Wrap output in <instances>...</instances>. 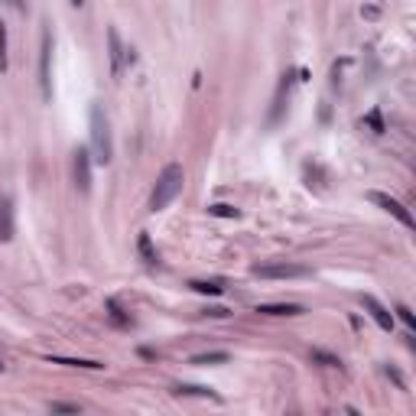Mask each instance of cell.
I'll return each mask as SVG.
<instances>
[{"label": "cell", "instance_id": "cell-1", "mask_svg": "<svg viewBox=\"0 0 416 416\" xmlns=\"http://www.w3.org/2000/svg\"><path fill=\"white\" fill-rule=\"evenodd\" d=\"M182 186H186V173H182V166H179V163H169V166L160 173V179H156V186H153L150 212H163V208H169V205L179 199Z\"/></svg>", "mask_w": 416, "mask_h": 416}, {"label": "cell", "instance_id": "cell-2", "mask_svg": "<svg viewBox=\"0 0 416 416\" xmlns=\"http://www.w3.org/2000/svg\"><path fill=\"white\" fill-rule=\"evenodd\" d=\"M114 156V143H111V124L101 105H91V160L98 166H107Z\"/></svg>", "mask_w": 416, "mask_h": 416}, {"label": "cell", "instance_id": "cell-3", "mask_svg": "<svg viewBox=\"0 0 416 416\" xmlns=\"http://www.w3.org/2000/svg\"><path fill=\"white\" fill-rule=\"evenodd\" d=\"M368 199H371V202L377 205V208H384L387 215H394V218H397V222L403 224V228H410V231L416 228L413 215H410V208H407L403 202H400V199H394V195H387V192H368Z\"/></svg>", "mask_w": 416, "mask_h": 416}, {"label": "cell", "instance_id": "cell-4", "mask_svg": "<svg viewBox=\"0 0 416 416\" xmlns=\"http://www.w3.org/2000/svg\"><path fill=\"white\" fill-rule=\"evenodd\" d=\"M250 274L260 280H296V276H309V270L300 264H257L250 267Z\"/></svg>", "mask_w": 416, "mask_h": 416}, {"label": "cell", "instance_id": "cell-5", "mask_svg": "<svg viewBox=\"0 0 416 416\" xmlns=\"http://www.w3.org/2000/svg\"><path fill=\"white\" fill-rule=\"evenodd\" d=\"M49 59H53V36H49V29H43V49H39V88H43V98H46V101L53 98V79H49Z\"/></svg>", "mask_w": 416, "mask_h": 416}, {"label": "cell", "instance_id": "cell-6", "mask_svg": "<svg viewBox=\"0 0 416 416\" xmlns=\"http://www.w3.org/2000/svg\"><path fill=\"white\" fill-rule=\"evenodd\" d=\"M75 186H79L81 192H88L91 189V153H88V147H79V150H75Z\"/></svg>", "mask_w": 416, "mask_h": 416}, {"label": "cell", "instance_id": "cell-7", "mask_svg": "<svg viewBox=\"0 0 416 416\" xmlns=\"http://www.w3.org/2000/svg\"><path fill=\"white\" fill-rule=\"evenodd\" d=\"M361 306L368 309V316H371V319L377 322V326H381L384 332H390V328H394V312H390L387 306H384V302L374 300L371 293H368V296H361Z\"/></svg>", "mask_w": 416, "mask_h": 416}, {"label": "cell", "instance_id": "cell-8", "mask_svg": "<svg viewBox=\"0 0 416 416\" xmlns=\"http://www.w3.org/2000/svg\"><path fill=\"white\" fill-rule=\"evenodd\" d=\"M107 46H111V72H114V75H121V72H124V62L130 59V49H124V43H121V33H117L114 27L107 29Z\"/></svg>", "mask_w": 416, "mask_h": 416}, {"label": "cell", "instance_id": "cell-9", "mask_svg": "<svg viewBox=\"0 0 416 416\" xmlns=\"http://www.w3.org/2000/svg\"><path fill=\"white\" fill-rule=\"evenodd\" d=\"M13 202H10V195H0V241L7 244L13 241Z\"/></svg>", "mask_w": 416, "mask_h": 416}, {"label": "cell", "instance_id": "cell-10", "mask_svg": "<svg viewBox=\"0 0 416 416\" xmlns=\"http://www.w3.org/2000/svg\"><path fill=\"white\" fill-rule=\"evenodd\" d=\"M49 364H65V368H85V371H105V361H91V358H59V354H46Z\"/></svg>", "mask_w": 416, "mask_h": 416}, {"label": "cell", "instance_id": "cell-11", "mask_svg": "<svg viewBox=\"0 0 416 416\" xmlns=\"http://www.w3.org/2000/svg\"><path fill=\"white\" fill-rule=\"evenodd\" d=\"M137 250H140V260L147 267L160 264V254H156V248H153V238L147 234V231H140V234H137Z\"/></svg>", "mask_w": 416, "mask_h": 416}, {"label": "cell", "instance_id": "cell-12", "mask_svg": "<svg viewBox=\"0 0 416 416\" xmlns=\"http://www.w3.org/2000/svg\"><path fill=\"white\" fill-rule=\"evenodd\" d=\"M260 316H302V306L296 302H264V306H257Z\"/></svg>", "mask_w": 416, "mask_h": 416}, {"label": "cell", "instance_id": "cell-13", "mask_svg": "<svg viewBox=\"0 0 416 416\" xmlns=\"http://www.w3.org/2000/svg\"><path fill=\"white\" fill-rule=\"evenodd\" d=\"M173 394H176V397H205V400H222L212 387H202V384H176V387H173Z\"/></svg>", "mask_w": 416, "mask_h": 416}, {"label": "cell", "instance_id": "cell-14", "mask_svg": "<svg viewBox=\"0 0 416 416\" xmlns=\"http://www.w3.org/2000/svg\"><path fill=\"white\" fill-rule=\"evenodd\" d=\"M189 290L202 293V296H222V293H224V280H192Z\"/></svg>", "mask_w": 416, "mask_h": 416}, {"label": "cell", "instance_id": "cell-15", "mask_svg": "<svg viewBox=\"0 0 416 416\" xmlns=\"http://www.w3.org/2000/svg\"><path fill=\"white\" fill-rule=\"evenodd\" d=\"M231 354L228 351H205V354H195L192 364H199V368H208V364H228Z\"/></svg>", "mask_w": 416, "mask_h": 416}, {"label": "cell", "instance_id": "cell-16", "mask_svg": "<svg viewBox=\"0 0 416 416\" xmlns=\"http://www.w3.org/2000/svg\"><path fill=\"white\" fill-rule=\"evenodd\" d=\"M105 309H107V316H111L114 326H130V316L121 309V302H117V300H105Z\"/></svg>", "mask_w": 416, "mask_h": 416}, {"label": "cell", "instance_id": "cell-17", "mask_svg": "<svg viewBox=\"0 0 416 416\" xmlns=\"http://www.w3.org/2000/svg\"><path fill=\"white\" fill-rule=\"evenodd\" d=\"M309 358H312L316 364H322V368H342V358H335V354L322 351V348H312V351H309Z\"/></svg>", "mask_w": 416, "mask_h": 416}, {"label": "cell", "instance_id": "cell-18", "mask_svg": "<svg viewBox=\"0 0 416 416\" xmlns=\"http://www.w3.org/2000/svg\"><path fill=\"white\" fill-rule=\"evenodd\" d=\"M208 215H215V218H241V212L234 208V205H228V202L208 205Z\"/></svg>", "mask_w": 416, "mask_h": 416}, {"label": "cell", "instance_id": "cell-19", "mask_svg": "<svg viewBox=\"0 0 416 416\" xmlns=\"http://www.w3.org/2000/svg\"><path fill=\"white\" fill-rule=\"evenodd\" d=\"M49 410H53V413H79V403H65V400H53V403H49Z\"/></svg>", "mask_w": 416, "mask_h": 416}, {"label": "cell", "instance_id": "cell-20", "mask_svg": "<svg viewBox=\"0 0 416 416\" xmlns=\"http://www.w3.org/2000/svg\"><path fill=\"white\" fill-rule=\"evenodd\" d=\"M0 72H7V27L0 23Z\"/></svg>", "mask_w": 416, "mask_h": 416}, {"label": "cell", "instance_id": "cell-21", "mask_svg": "<svg viewBox=\"0 0 416 416\" xmlns=\"http://www.w3.org/2000/svg\"><path fill=\"white\" fill-rule=\"evenodd\" d=\"M394 312H397V319H400V322H407V328H413V326H416L413 312H410L407 306H394Z\"/></svg>", "mask_w": 416, "mask_h": 416}, {"label": "cell", "instance_id": "cell-22", "mask_svg": "<svg viewBox=\"0 0 416 416\" xmlns=\"http://www.w3.org/2000/svg\"><path fill=\"white\" fill-rule=\"evenodd\" d=\"M368 127H371V133H384V127H381V114L374 111L371 117H368Z\"/></svg>", "mask_w": 416, "mask_h": 416}, {"label": "cell", "instance_id": "cell-23", "mask_svg": "<svg viewBox=\"0 0 416 416\" xmlns=\"http://www.w3.org/2000/svg\"><path fill=\"white\" fill-rule=\"evenodd\" d=\"M205 316H215V319H224V316H228V309H224V306H212V309H205Z\"/></svg>", "mask_w": 416, "mask_h": 416}, {"label": "cell", "instance_id": "cell-24", "mask_svg": "<svg viewBox=\"0 0 416 416\" xmlns=\"http://www.w3.org/2000/svg\"><path fill=\"white\" fill-rule=\"evenodd\" d=\"M10 7H17V10H27V0H7Z\"/></svg>", "mask_w": 416, "mask_h": 416}, {"label": "cell", "instance_id": "cell-25", "mask_svg": "<svg viewBox=\"0 0 416 416\" xmlns=\"http://www.w3.org/2000/svg\"><path fill=\"white\" fill-rule=\"evenodd\" d=\"M69 4H72V7H81V4H85V0H69Z\"/></svg>", "mask_w": 416, "mask_h": 416}, {"label": "cell", "instance_id": "cell-26", "mask_svg": "<svg viewBox=\"0 0 416 416\" xmlns=\"http://www.w3.org/2000/svg\"><path fill=\"white\" fill-rule=\"evenodd\" d=\"M4 368H7V364H4V361H0V374H4Z\"/></svg>", "mask_w": 416, "mask_h": 416}]
</instances>
